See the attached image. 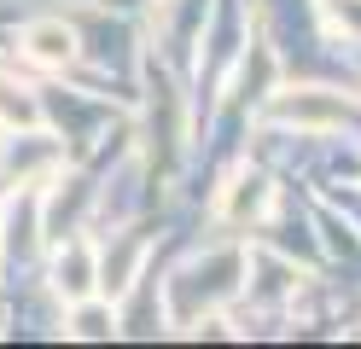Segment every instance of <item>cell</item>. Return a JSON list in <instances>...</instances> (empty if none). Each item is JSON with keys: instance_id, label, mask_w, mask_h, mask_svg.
Returning <instances> with one entry per match:
<instances>
[{"instance_id": "6", "label": "cell", "mask_w": 361, "mask_h": 349, "mask_svg": "<svg viewBox=\"0 0 361 349\" xmlns=\"http://www.w3.org/2000/svg\"><path fill=\"white\" fill-rule=\"evenodd\" d=\"M71 332H76V338H105V332H111V309H82Z\"/></svg>"}, {"instance_id": "2", "label": "cell", "mask_w": 361, "mask_h": 349, "mask_svg": "<svg viewBox=\"0 0 361 349\" xmlns=\"http://www.w3.org/2000/svg\"><path fill=\"white\" fill-rule=\"evenodd\" d=\"M18 47H24V59L47 64V70H64V64L76 59V30H71V23H59V18H41V23H30V30L18 35Z\"/></svg>"}, {"instance_id": "4", "label": "cell", "mask_w": 361, "mask_h": 349, "mask_svg": "<svg viewBox=\"0 0 361 349\" xmlns=\"http://www.w3.org/2000/svg\"><path fill=\"white\" fill-rule=\"evenodd\" d=\"M0 128H6V134H35L41 128V99L30 87L0 82Z\"/></svg>"}, {"instance_id": "3", "label": "cell", "mask_w": 361, "mask_h": 349, "mask_svg": "<svg viewBox=\"0 0 361 349\" xmlns=\"http://www.w3.org/2000/svg\"><path fill=\"white\" fill-rule=\"evenodd\" d=\"M94 286H99L94 250H87L82 239H76V245H64V256H59V279H53V291H59L64 302H87V297H94Z\"/></svg>"}, {"instance_id": "1", "label": "cell", "mask_w": 361, "mask_h": 349, "mask_svg": "<svg viewBox=\"0 0 361 349\" xmlns=\"http://www.w3.org/2000/svg\"><path fill=\"white\" fill-rule=\"evenodd\" d=\"M268 123H291V128H309V134H326V128H344L350 123V105L326 87H291L268 105Z\"/></svg>"}, {"instance_id": "5", "label": "cell", "mask_w": 361, "mask_h": 349, "mask_svg": "<svg viewBox=\"0 0 361 349\" xmlns=\"http://www.w3.org/2000/svg\"><path fill=\"white\" fill-rule=\"evenodd\" d=\"M262 209H268V180L262 175H239L233 192L221 198V216L228 221H251V216H262Z\"/></svg>"}]
</instances>
